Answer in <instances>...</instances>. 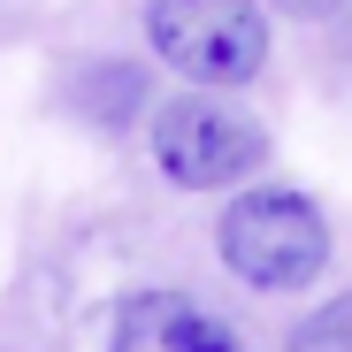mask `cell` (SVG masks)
<instances>
[{
  "mask_svg": "<svg viewBox=\"0 0 352 352\" xmlns=\"http://www.w3.org/2000/svg\"><path fill=\"white\" fill-rule=\"evenodd\" d=\"M214 245H222V268L238 283H253V291H299L329 261V230H322L314 199L261 184L245 199H230V214L214 222Z\"/></svg>",
  "mask_w": 352,
  "mask_h": 352,
  "instance_id": "cell-1",
  "label": "cell"
},
{
  "mask_svg": "<svg viewBox=\"0 0 352 352\" xmlns=\"http://www.w3.org/2000/svg\"><path fill=\"white\" fill-rule=\"evenodd\" d=\"M153 161L184 192H222V184H245L268 161V131L214 92H176L153 115Z\"/></svg>",
  "mask_w": 352,
  "mask_h": 352,
  "instance_id": "cell-2",
  "label": "cell"
},
{
  "mask_svg": "<svg viewBox=\"0 0 352 352\" xmlns=\"http://www.w3.org/2000/svg\"><path fill=\"white\" fill-rule=\"evenodd\" d=\"M146 38L168 69L192 85H245L268 62V16L261 0H153Z\"/></svg>",
  "mask_w": 352,
  "mask_h": 352,
  "instance_id": "cell-3",
  "label": "cell"
},
{
  "mask_svg": "<svg viewBox=\"0 0 352 352\" xmlns=\"http://www.w3.org/2000/svg\"><path fill=\"white\" fill-rule=\"evenodd\" d=\"M107 352H245V344L184 291H131L115 307Z\"/></svg>",
  "mask_w": 352,
  "mask_h": 352,
  "instance_id": "cell-4",
  "label": "cell"
},
{
  "mask_svg": "<svg viewBox=\"0 0 352 352\" xmlns=\"http://www.w3.org/2000/svg\"><path fill=\"white\" fill-rule=\"evenodd\" d=\"M77 107L92 115V123H131V115L146 107V69L138 62H100V69H85V85H77Z\"/></svg>",
  "mask_w": 352,
  "mask_h": 352,
  "instance_id": "cell-5",
  "label": "cell"
},
{
  "mask_svg": "<svg viewBox=\"0 0 352 352\" xmlns=\"http://www.w3.org/2000/svg\"><path fill=\"white\" fill-rule=\"evenodd\" d=\"M291 352H352V291L322 299L299 329H291Z\"/></svg>",
  "mask_w": 352,
  "mask_h": 352,
  "instance_id": "cell-6",
  "label": "cell"
},
{
  "mask_svg": "<svg viewBox=\"0 0 352 352\" xmlns=\"http://www.w3.org/2000/svg\"><path fill=\"white\" fill-rule=\"evenodd\" d=\"M268 8L299 16V23H322V16H337V8H344V0H268Z\"/></svg>",
  "mask_w": 352,
  "mask_h": 352,
  "instance_id": "cell-7",
  "label": "cell"
},
{
  "mask_svg": "<svg viewBox=\"0 0 352 352\" xmlns=\"http://www.w3.org/2000/svg\"><path fill=\"white\" fill-rule=\"evenodd\" d=\"M344 46H352V23H344Z\"/></svg>",
  "mask_w": 352,
  "mask_h": 352,
  "instance_id": "cell-8",
  "label": "cell"
}]
</instances>
